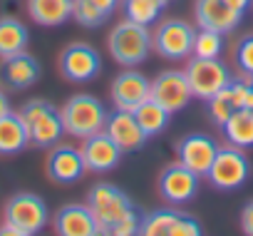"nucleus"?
<instances>
[{
  "label": "nucleus",
  "mask_w": 253,
  "mask_h": 236,
  "mask_svg": "<svg viewBox=\"0 0 253 236\" xmlns=\"http://www.w3.org/2000/svg\"><path fill=\"white\" fill-rule=\"evenodd\" d=\"M30 144L40 147V149H50L55 144H60L62 135H65V125H62V114L60 109L47 102V99H28L20 112Z\"/></svg>",
  "instance_id": "1"
},
{
  "label": "nucleus",
  "mask_w": 253,
  "mask_h": 236,
  "mask_svg": "<svg viewBox=\"0 0 253 236\" xmlns=\"http://www.w3.org/2000/svg\"><path fill=\"white\" fill-rule=\"evenodd\" d=\"M107 47H109V55L124 67L142 65L149 57V52L154 50L149 28L139 25V23H132L126 18L112 28V33L107 38Z\"/></svg>",
  "instance_id": "2"
},
{
  "label": "nucleus",
  "mask_w": 253,
  "mask_h": 236,
  "mask_svg": "<svg viewBox=\"0 0 253 236\" xmlns=\"http://www.w3.org/2000/svg\"><path fill=\"white\" fill-rule=\"evenodd\" d=\"M62 125H65V135L77 137V140H87L97 132L104 130L107 125V107L94 97V94H75L70 97L62 109Z\"/></svg>",
  "instance_id": "3"
},
{
  "label": "nucleus",
  "mask_w": 253,
  "mask_h": 236,
  "mask_svg": "<svg viewBox=\"0 0 253 236\" xmlns=\"http://www.w3.org/2000/svg\"><path fill=\"white\" fill-rule=\"evenodd\" d=\"M3 219L8 224H13L15 229L35 236L50 221V209H47V204H45L42 196H38L33 191H18V194H13L5 201Z\"/></svg>",
  "instance_id": "4"
},
{
  "label": "nucleus",
  "mask_w": 253,
  "mask_h": 236,
  "mask_svg": "<svg viewBox=\"0 0 253 236\" xmlns=\"http://www.w3.org/2000/svg\"><path fill=\"white\" fill-rule=\"evenodd\" d=\"M251 177V162L243 154V149L238 147H218L211 169L206 174V179L211 182V187L221 189V191H233L238 187H243Z\"/></svg>",
  "instance_id": "5"
},
{
  "label": "nucleus",
  "mask_w": 253,
  "mask_h": 236,
  "mask_svg": "<svg viewBox=\"0 0 253 236\" xmlns=\"http://www.w3.org/2000/svg\"><path fill=\"white\" fill-rule=\"evenodd\" d=\"M87 206L92 209L97 224L102 229L114 226L126 211H132L137 204L132 201V196L126 194L124 189H119L117 184L109 182H99L87 191Z\"/></svg>",
  "instance_id": "6"
},
{
  "label": "nucleus",
  "mask_w": 253,
  "mask_h": 236,
  "mask_svg": "<svg viewBox=\"0 0 253 236\" xmlns=\"http://www.w3.org/2000/svg\"><path fill=\"white\" fill-rule=\"evenodd\" d=\"M137 236H204V229L196 216L179 211L176 206H162L144 214Z\"/></svg>",
  "instance_id": "7"
},
{
  "label": "nucleus",
  "mask_w": 253,
  "mask_h": 236,
  "mask_svg": "<svg viewBox=\"0 0 253 236\" xmlns=\"http://www.w3.org/2000/svg\"><path fill=\"white\" fill-rule=\"evenodd\" d=\"M186 80L191 85V92L194 97L209 102L218 90H223L233 75H231V67L226 62H221L218 57L216 60H204V57H191L189 65H186Z\"/></svg>",
  "instance_id": "8"
},
{
  "label": "nucleus",
  "mask_w": 253,
  "mask_h": 236,
  "mask_svg": "<svg viewBox=\"0 0 253 236\" xmlns=\"http://www.w3.org/2000/svg\"><path fill=\"white\" fill-rule=\"evenodd\" d=\"M194 28L186 23V20H164L157 25L154 35H152V45H154V52L162 55L164 60H186L191 57V50H194Z\"/></svg>",
  "instance_id": "9"
},
{
  "label": "nucleus",
  "mask_w": 253,
  "mask_h": 236,
  "mask_svg": "<svg viewBox=\"0 0 253 236\" xmlns=\"http://www.w3.org/2000/svg\"><path fill=\"white\" fill-rule=\"evenodd\" d=\"M199 182L201 177L196 172H191L181 162H174L162 169L157 189H159V196L169 206H181V204H189L199 194Z\"/></svg>",
  "instance_id": "10"
},
{
  "label": "nucleus",
  "mask_w": 253,
  "mask_h": 236,
  "mask_svg": "<svg viewBox=\"0 0 253 236\" xmlns=\"http://www.w3.org/2000/svg\"><path fill=\"white\" fill-rule=\"evenodd\" d=\"M60 72L70 82H89L102 72V57L89 43H70L60 52Z\"/></svg>",
  "instance_id": "11"
},
{
  "label": "nucleus",
  "mask_w": 253,
  "mask_h": 236,
  "mask_svg": "<svg viewBox=\"0 0 253 236\" xmlns=\"http://www.w3.org/2000/svg\"><path fill=\"white\" fill-rule=\"evenodd\" d=\"M149 97L157 99L162 107H167L174 114V112H181L191 102L194 92H191V85H189L184 70H164L152 80V94Z\"/></svg>",
  "instance_id": "12"
},
{
  "label": "nucleus",
  "mask_w": 253,
  "mask_h": 236,
  "mask_svg": "<svg viewBox=\"0 0 253 236\" xmlns=\"http://www.w3.org/2000/svg\"><path fill=\"white\" fill-rule=\"evenodd\" d=\"M174 152H176V162H181L184 167H189L199 177H206L209 169H211V162H213V157L218 152V144H216L213 137L194 132V135L181 137L176 142Z\"/></svg>",
  "instance_id": "13"
},
{
  "label": "nucleus",
  "mask_w": 253,
  "mask_h": 236,
  "mask_svg": "<svg viewBox=\"0 0 253 236\" xmlns=\"http://www.w3.org/2000/svg\"><path fill=\"white\" fill-rule=\"evenodd\" d=\"M152 94V80L134 67H126L112 80V99L117 109L134 112Z\"/></svg>",
  "instance_id": "14"
},
{
  "label": "nucleus",
  "mask_w": 253,
  "mask_h": 236,
  "mask_svg": "<svg viewBox=\"0 0 253 236\" xmlns=\"http://www.w3.org/2000/svg\"><path fill=\"white\" fill-rule=\"evenodd\" d=\"M40 72L42 70H40L38 57L30 55L28 50L10 55V57H3L0 60V87L10 90V92L28 90L40 80Z\"/></svg>",
  "instance_id": "15"
},
{
  "label": "nucleus",
  "mask_w": 253,
  "mask_h": 236,
  "mask_svg": "<svg viewBox=\"0 0 253 236\" xmlns=\"http://www.w3.org/2000/svg\"><path fill=\"white\" fill-rule=\"evenodd\" d=\"M47 177L57 184H75L84 177L87 164L82 157V149L72 147V144H55L50 147L47 162H45Z\"/></svg>",
  "instance_id": "16"
},
{
  "label": "nucleus",
  "mask_w": 253,
  "mask_h": 236,
  "mask_svg": "<svg viewBox=\"0 0 253 236\" xmlns=\"http://www.w3.org/2000/svg\"><path fill=\"white\" fill-rule=\"evenodd\" d=\"M104 132L114 140V144L122 152H139L149 140L144 130L139 127L134 112H126V109H114L112 114H107Z\"/></svg>",
  "instance_id": "17"
},
{
  "label": "nucleus",
  "mask_w": 253,
  "mask_h": 236,
  "mask_svg": "<svg viewBox=\"0 0 253 236\" xmlns=\"http://www.w3.org/2000/svg\"><path fill=\"white\" fill-rule=\"evenodd\" d=\"M194 18L199 28L216 30L221 35L233 33L238 23L243 20V13L231 8L226 0H196L194 3Z\"/></svg>",
  "instance_id": "18"
},
{
  "label": "nucleus",
  "mask_w": 253,
  "mask_h": 236,
  "mask_svg": "<svg viewBox=\"0 0 253 236\" xmlns=\"http://www.w3.org/2000/svg\"><path fill=\"white\" fill-rule=\"evenodd\" d=\"M82 157H84V164H87V172H94V174H107L112 172L119 159H122V149L114 144V140L102 130L87 140H82Z\"/></svg>",
  "instance_id": "19"
},
{
  "label": "nucleus",
  "mask_w": 253,
  "mask_h": 236,
  "mask_svg": "<svg viewBox=\"0 0 253 236\" xmlns=\"http://www.w3.org/2000/svg\"><path fill=\"white\" fill-rule=\"evenodd\" d=\"M251 90V82L248 80H241V77H233L223 90H218L211 99H209V114L211 120L221 127L231 114H236L238 109L246 107V94Z\"/></svg>",
  "instance_id": "20"
},
{
  "label": "nucleus",
  "mask_w": 253,
  "mask_h": 236,
  "mask_svg": "<svg viewBox=\"0 0 253 236\" xmlns=\"http://www.w3.org/2000/svg\"><path fill=\"white\" fill-rule=\"evenodd\" d=\"M55 234L57 236H89L99 229L92 209L84 204H65L55 214Z\"/></svg>",
  "instance_id": "21"
},
{
  "label": "nucleus",
  "mask_w": 253,
  "mask_h": 236,
  "mask_svg": "<svg viewBox=\"0 0 253 236\" xmlns=\"http://www.w3.org/2000/svg\"><path fill=\"white\" fill-rule=\"evenodd\" d=\"M28 15L42 28H57L72 18V0H28Z\"/></svg>",
  "instance_id": "22"
},
{
  "label": "nucleus",
  "mask_w": 253,
  "mask_h": 236,
  "mask_svg": "<svg viewBox=\"0 0 253 236\" xmlns=\"http://www.w3.org/2000/svg\"><path fill=\"white\" fill-rule=\"evenodd\" d=\"M30 144L25 122L18 112H8L5 117H0V154L10 157V154H20L25 147Z\"/></svg>",
  "instance_id": "23"
},
{
  "label": "nucleus",
  "mask_w": 253,
  "mask_h": 236,
  "mask_svg": "<svg viewBox=\"0 0 253 236\" xmlns=\"http://www.w3.org/2000/svg\"><path fill=\"white\" fill-rule=\"evenodd\" d=\"M28 43H30V30L23 20H18L13 15L0 18V60L25 52Z\"/></svg>",
  "instance_id": "24"
},
{
  "label": "nucleus",
  "mask_w": 253,
  "mask_h": 236,
  "mask_svg": "<svg viewBox=\"0 0 253 236\" xmlns=\"http://www.w3.org/2000/svg\"><path fill=\"white\" fill-rule=\"evenodd\" d=\"M221 132H223L226 144L231 147H238V149L253 147V112H248L246 107L238 109L221 125Z\"/></svg>",
  "instance_id": "25"
},
{
  "label": "nucleus",
  "mask_w": 253,
  "mask_h": 236,
  "mask_svg": "<svg viewBox=\"0 0 253 236\" xmlns=\"http://www.w3.org/2000/svg\"><path fill=\"white\" fill-rule=\"evenodd\" d=\"M134 117H137V122L139 127L144 130L147 137H157L162 135L167 127H169V120H171V112L167 107H162L157 99H144L137 109H134Z\"/></svg>",
  "instance_id": "26"
},
{
  "label": "nucleus",
  "mask_w": 253,
  "mask_h": 236,
  "mask_svg": "<svg viewBox=\"0 0 253 236\" xmlns=\"http://www.w3.org/2000/svg\"><path fill=\"white\" fill-rule=\"evenodd\" d=\"M162 5L157 0H122V13L126 20L139 23V25H154L162 15Z\"/></svg>",
  "instance_id": "27"
},
{
  "label": "nucleus",
  "mask_w": 253,
  "mask_h": 236,
  "mask_svg": "<svg viewBox=\"0 0 253 236\" xmlns=\"http://www.w3.org/2000/svg\"><path fill=\"white\" fill-rule=\"evenodd\" d=\"M223 52V35L216 30L199 28L194 33V50L191 57H204V60H216Z\"/></svg>",
  "instance_id": "28"
},
{
  "label": "nucleus",
  "mask_w": 253,
  "mask_h": 236,
  "mask_svg": "<svg viewBox=\"0 0 253 236\" xmlns=\"http://www.w3.org/2000/svg\"><path fill=\"white\" fill-rule=\"evenodd\" d=\"M72 18L82 28H99L107 20V15L99 8H94L89 0H72Z\"/></svg>",
  "instance_id": "29"
},
{
  "label": "nucleus",
  "mask_w": 253,
  "mask_h": 236,
  "mask_svg": "<svg viewBox=\"0 0 253 236\" xmlns=\"http://www.w3.org/2000/svg\"><path fill=\"white\" fill-rule=\"evenodd\" d=\"M233 55H236L238 67L253 80V35L241 38L238 45H236V50H233Z\"/></svg>",
  "instance_id": "30"
},
{
  "label": "nucleus",
  "mask_w": 253,
  "mask_h": 236,
  "mask_svg": "<svg viewBox=\"0 0 253 236\" xmlns=\"http://www.w3.org/2000/svg\"><path fill=\"white\" fill-rule=\"evenodd\" d=\"M241 231L246 236H253V201H248L241 211Z\"/></svg>",
  "instance_id": "31"
},
{
  "label": "nucleus",
  "mask_w": 253,
  "mask_h": 236,
  "mask_svg": "<svg viewBox=\"0 0 253 236\" xmlns=\"http://www.w3.org/2000/svg\"><path fill=\"white\" fill-rule=\"evenodd\" d=\"M89 3H92L94 8H99V10H102V13L109 18V15H112V13H114L119 5H122V0H89Z\"/></svg>",
  "instance_id": "32"
},
{
  "label": "nucleus",
  "mask_w": 253,
  "mask_h": 236,
  "mask_svg": "<svg viewBox=\"0 0 253 236\" xmlns=\"http://www.w3.org/2000/svg\"><path fill=\"white\" fill-rule=\"evenodd\" d=\"M0 236H30V234H25V231H20V229H15L13 224H8V221H3V224H0Z\"/></svg>",
  "instance_id": "33"
},
{
  "label": "nucleus",
  "mask_w": 253,
  "mask_h": 236,
  "mask_svg": "<svg viewBox=\"0 0 253 236\" xmlns=\"http://www.w3.org/2000/svg\"><path fill=\"white\" fill-rule=\"evenodd\" d=\"M8 112H13L10 109V99H8V94H5V90L0 87V117H5Z\"/></svg>",
  "instance_id": "34"
},
{
  "label": "nucleus",
  "mask_w": 253,
  "mask_h": 236,
  "mask_svg": "<svg viewBox=\"0 0 253 236\" xmlns=\"http://www.w3.org/2000/svg\"><path fill=\"white\" fill-rule=\"evenodd\" d=\"M226 3H228L231 8H236V10H241V13H246V10L251 8V3H253V0H226Z\"/></svg>",
  "instance_id": "35"
},
{
  "label": "nucleus",
  "mask_w": 253,
  "mask_h": 236,
  "mask_svg": "<svg viewBox=\"0 0 253 236\" xmlns=\"http://www.w3.org/2000/svg\"><path fill=\"white\" fill-rule=\"evenodd\" d=\"M246 109L253 112V82H251V90H248V94H246Z\"/></svg>",
  "instance_id": "36"
},
{
  "label": "nucleus",
  "mask_w": 253,
  "mask_h": 236,
  "mask_svg": "<svg viewBox=\"0 0 253 236\" xmlns=\"http://www.w3.org/2000/svg\"><path fill=\"white\" fill-rule=\"evenodd\" d=\"M89 236H109V231H104V229H102V226H99V229H97V231H94V234H89Z\"/></svg>",
  "instance_id": "37"
},
{
  "label": "nucleus",
  "mask_w": 253,
  "mask_h": 236,
  "mask_svg": "<svg viewBox=\"0 0 253 236\" xmlns=\"http://www.w3.org/2000/svg\"><path fill=\"white\" fill-rule=\"evenodd\" d=\"M157 3H159V5H162V8H167V5H169V3H174V0H157Z\"/></svg>",
  "instance_id": "38"
},
{
  "label": "nucleus",
  "mask_w": 253,
  "mask_h": 236,
  "mask_svg": "<svg viewBox=\"0 0 253 236\" xmlns=\"http://www.w3.org/2000/svg\"><path fill=\"white\" fill-rule=\"evenodd\" d=\"M251 82H253V80H251Z\"/></svg>",
  "instance_id": "39"
}]
</instances>
